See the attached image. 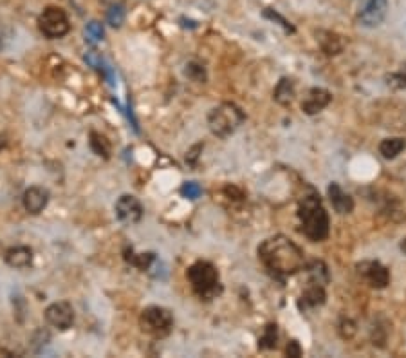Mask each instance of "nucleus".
I'll return each instance as SVG.
<instances>
[{"label":"nucleus","mask_w":406,"mask_h":358,"mask_svg":"<svg viewBox=\"0 0 406 358\" xmlns=\"http://www.w3.org/2000/svg\"><path fill=\"white\" fill-rule=\"evenodd\" d=\"M258 259L262 261L264 268L280 281L289 275H295L306 264L303 252L286 235L266 239L258 246Z\"/></svg>","instance_id":"1"},{"label":"nucleus","mask_w":406,"mask_h":358,"mask_svg":"<svg viewBox=\"0 0 406 358\" xmlns=\"http://www.w3.org/2000/svg\"><path fill=\"white\" fill-rule=\"evenodd\" d=\"M298 219L301 224V233L307 239L318 242L329 235V213L325 210L321 199L316 194L307 196L300 201Z\"/></svg>","instance_id":"2"},{"label":"nucleus","mask_w":406,"mask_h":358,"mask_svg":"<svg viewBox=\"0 0 406 358\" xmlns=\"http://www.w3.org/2000/svg\"><path fill=\"white\" fill-rule=\"evenodd\" d=\"M188 281L197 295L202 300L215 299L222 293V284H220L219 271L208 261L193 262L186 271Z\"/></svg>","instance_id":"3"},{"label":"nucleus","mask_w":406,"mask_h":358,"mask_svg":"<svg viewBox=\"0 0 406 358\" xmlns=\"http://www.w3.org/2000/svg\"><path fill=\"white\" fill-rule=\"evenodd\" d=\"M244 120H246V114L242 112V109L235 103L226 102L211 109V112L208 114V127L217 138H228L242 125Z\"/></svg>","instance_id":"4"},{"label":"nucleus","mask_w":406,"mask_h":358,"mask_svg":"<svg viewBox=\"0 0 406 358\" xmlns=\"http://www.w3.org/2000/svg\"><path fill=\"white\" fill-rule=\"evenodd\" d=\"M139 322H141V328H143V331H147V333L153 335V337H164V335L170 333V329H172L173 317L167 308L150 306V308H145Z\"/></svg>","instance_id":"5"},{"label":"nucleus","mask_w":406,"mask_h":358,"mask_svg":"<svg viewBox=\"0 0 406 358\" xmlns=\"http://www.w3.org/2000/svg\"><path fill=\"white\" fill-rule=\"evenodd\" d=\"M39 28L47 39H62L69 33V19L65 11L56 6H49L39 17Z\"/></svg>","instance_id":"6"},{"label":"nucleus","mask_w":406,"mask_h":358,"mask_svg":"<svg viewBox=\"0 0 406 358\" xmlns=\"http://www.w3.org/2000/svg\"><path fill=\"white\" fill-rule=\"evenodd\" d=\"M359 275H363L365 281L372 288H378V290H383L387 288L388 282H390V273L381 262L378 261H363L358 264Z\"/></svg>","instance_id":"7"},{"label":"nucleus","mask_w":406,"mask_h":358,"mask_svg":"<svg viewBox=\"0 0 406 358\" xmlns=\"http://www.w3.org/2000/svg\"><path fill=\"white\" fill-rule=\"evenodd\" d=\"M116 215L121 223L136 224L143 218V207L134 196L125 194L116 201Z\"/></svg>","instance_id":"8"},{"label":"nucleus","mask_w":406,"mask_h":358,"mask_svg":"<svg viewBox=\"0 0 406 358\" xmlns=\"http://www.w3.org/2000/svg\"><path fill=\"white\" fill-rule=\"evenodd\" d=\"M45 320L53 328L69 329L74 322V311H72V306L69 302H54L45 310Z\"/></svg>","instance_id":"9"},{"label":"nucleus","mask_w":406,"mask_h":358,"mask_svg":"<svg viewBox=\"0 0 406 358\" xmlns=\"http://www.w3.org/2000/svg\"><path fill=\"white\" fill-rule=\"evenodd\" d=\"M388 10V0H368L365 10L359 13V22L365 28H376L385 20Z\"/></svg>","instance_id":"10"},{"label":"nucleus","mask_w":406,"mask_h":358,"mask_svg":"<svg viewBox=\"0 0 406 358\" xmlns=\"http://www.w3.org/2000/svg\"><path fill=\"white\" fill-rule=\"evenodd\" d=\"M332 96H330L329 91H325V89L320 87H312L311 91L307 92V96L303 98V102H301V111L312 116V114H318L320 111H323L325 107L329 105Z\"/></svg>","instance_id":"11"},{"label":"nucleus","mask_w":406,"mask_h":358,"mask_svg":"<svg viewBox=\"0 0 406 358\" xmlns=\"http://www.w3.org/2000/svg\"><path fill=\"white\" fill-rule=\"evenodd\" d=\"M49 203V192L43 187H31L24 194V209L33 215H39Z\"/></svg>","instance_id":"12"},{"label":"nucleus","mask_w":406,"mask_h":358,"mask_svg":"<svg viewBox=\"0 0 406 358\" xmlns=\"http://www.w3.org/2000/svg\"><path fill=\"white\" fill-rule=\"evenodd\" d=\"M6 262L8 266L17 268V270H24L31 266L33 262V250L28 246H13L6 252Z\"/></svg>","instance_id":"13"},{"label":"nucleus","mask_w":406,"mask_h":358,"mask_svg":"<svg viewBox=\"0 0 406 358\" xmlns=\"http://www.w3.org/2000/svg\"><path fill=\"white\" fill-rule=\"evenodd\" d=\"M329 199L332 203V209L338 213H350L354 210V199L349 194H345L338 183L329 185Z\"/></svg>","instance_id":"14"},{"label":"nucleus","mask_w":406,"mask_h":358,"mask_svg":"<svg viewBox=\"0 0 406 358\" xmlns=\"http://www.w3.org/2000/svg\"><path fill=\"white\" fill-rule=\"evenodd\" d=\"M309 288H307L300 297V310H312V308H318V306L325 304V290L321 284H314V282H309Z\"/></svg>","instance_id":"15"},{"label":"nucleus","mask_w":406,"mask_h":358,"mask_svg":"<svg viewBox=\"0 0 406 358\" xmlns=\"http://www.w3.org/2000/svg\"><path fill=\"white\" fill-rule=\"evenodd\" d=\"M406 149V141L403 138H387L379 143V152L385 160H394Z\"/></svg>","instance_id":"16"},{"label":"nucleus","mask_w":406,"mask_h":358,"mask_svg":"<svg viewBox=\"0 0 406 358\" xmlns=\"http://www.w3.org/2000/svg\"><path fill=\"white\" fill-rule=\"evenodd\" d=\"M275 100L280 105H291L292 100H295V82L291 78H282L278 82L277 89H275Z\"/></svg>","instance_id":"17"},{"label":"nucleus","mask_w":406,"mask_h":358,"mask_svg":"<svg viewBox=\"0 0 406 358\" xmlns=\"http://www.w3.org/2000/svg\"><path fill=\"white\" fill-rule=\"evenodd\" d=\"M85 62L91 65L94 71H98V73L105 74L107 80H109L110 85H114V78H112V71H110V67L105 63V60L101 59L100 53H96V51H89V53L85 54Z\"/></svg>","instance_id":"18"},{"label":"nucleus","mask_w":406,"mask_h":358,"mask_svg":"<svg viewBox=\"0 0 406 358\" xmlns=\"http://www.w3.org/2000/svg\"><path fill=\"white\" fill-rule=\"evenodd\" d=\"M125 259L132 264V266H136L138 270H149L150 264H152L153 261H156V257H153V253H134L132 252V248H130V253L129 250H127V255H125Z\"/></svg>","instance_id":"19"},{"label":"nucleus","mask_w":406,"mask_h":358,"mask_svg":"<svg viewBox=\"0 0 406 358\" xmlns=\"http://www.w3.org/2000/svg\"><path fill=\"white\" fill-rule=\"evenodd\" d=\"M91 149L100 158H105V160L110 158V143L105 136L98 134V132H91Z\"/></svg>","instance_id":"20"},{"label":"nucleus","mask_w":406,"mask_h":358,"mask_svg":"<svg viewBox=\"0 0 406 358\" xmlns=\"http://www.w3.org/2000/svg\"><path fill=\"white\" fill-rule=\"evenodd\" d=\"M277 340H278V331L277 324H268V328L264 329V335L258 340V349H273L277 348Z\"/></svg>","instance_id":"21"},{"label":"nucleus","mask_w":406,"mask_h":358,"mask_svg":"<svg viewBox=\"0 0 406 358\" xmlns=\"http://www.w3.org/2000/svg\"><path fill=\"white\" fill-rule=\"evenodd\" d=\"M320 45L327 54H338L341 51V42L336 34L332 33H320Z\"/></svg>","instance_id":"22"},{"label":"nucleus","mask_w":406,"mask_h":358,"mask_svg":"<svg viewBox=\"0 0 406 358\" xmlns=\"http://www.w3.org/2000/svg\"><path fill=\"white\" fill-rule=\"evenodd\" d=\"M387 83H388V87L397 89V91L406 89V65H403V67L399 69V71H396V73L388 74Z\"/></svg>","instance_id":"23"},{"label":"nucleus","mask_w":406,"mask_h":358,"mask_svg":"<svg viewBox=\"0 0 406 358\" xmlns=\"http://www.w3.org/2000/svg\"><path fill=\"white\" fill-rule=\"evenodd\" d=\"M264 17H266V19H271L273 22H278V25H282L286 33L292 34L295 31H297V30H295V25H292L291 22H289V20L284 19V17L280 15V13H277V11H273L271 8H266V10H264Z\"/></svg>","instance_id":"24"},{"label":"nucleus","mask_w":406,"mask_h":358,"mask_svg":"<svg viewBox=\"0 0 406 358\" xmlns=\"http://www.w3.org/2000/svg\"><path fill=\"white\" fill-rule=\"evenodd\" d=\"M85 36H87V40L91 42V44H96V42L103 40V36H105L103 25H101L100 22H91V24H87Z\"/></svg>","instance_id":"25"},{"label":"nucleus","mask_w":406,"mask_h":358,"mask_svg":"<svg viewBox=\"0 0 406 358\" xmlns=\"http://www.w3.org/2000/svg\"><path fill=\"white\" fill-rule=\"evenodd\" d=\"M107 20H109V24L112 25V28H121V24H123V20H125L123 6L121 4L112 6V8L109 10V13H107Z\"/></svg>","instance_id":"26"},{"label":"nucleus","mask_w":406,"mask_h":358,"mask_svg":"<svg viewBox=\"0 0 406 358\" xmlns=\"http://www.w3.org/2000/svg\"><path fill=\"white\" fill-rule=\"evenodd\" d=\"M186 76L191 78L193 82H206V69L201 63L190 62L186 65Z\"/></svg>","instance_id":"27"},{"label":"nucleus","mask_w":406,"mask_h":358,"mask_svg":"<svg viewBox=\"0 0 406 358\" xmlns=\"http://www.w3.org/2000/svg\"><path fill=\"white\" fill-rule=\"evenodd\" d=\"M201 194H202L201 185L195 183V181H186V183H184L181 187V196H182V198L197 199V198H201Z\"/></svg>","instance_id":"28"},{"label":"nucleus","mask_w":406,"mask_h":358,"mask_svg":"<svg viewBox=\"0 0 406 358\" xmlns=\"http://www.w3.org/2000/svg\"><path fill=\"white\" fill-rule=\"evenodd\" d=\"M286 353H287V357H301L300 344H298L297 340H291V342L287 344Z\"/></svg>","instance_id":"29"},{"label":"nucleus","mask_w":406,"mask_h":358,"mask_svg":"<svg viewBox=\"0 0 406 358\" xmlns=\"http://www.w3.org/2000/svg\"><path fill=\"white\" fill-rule=\"evenodd\" d=\"M4 44H6V34H4V30L0 28V49H4Z\"/></svg>","instance_id":"30"},{"label":"nucleus","mask_w":406,"mask_h":358,"mask_svg":"<svg viewBox=\"0 0 406 358\" xmlns=\"http://www.w3.org/2000/svg\"><path fill=\"white\" fill-rule=\"evenodd\" d=\"M401 250H403V253H405V255H406V239H403V242H401Z\"/></svg>","instance_id":"31"}]
</instances>
